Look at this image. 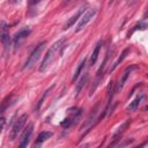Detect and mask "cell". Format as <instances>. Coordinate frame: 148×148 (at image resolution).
<instances>
[{
  "label": "cell",
  "mask_w": 148,
  "mask_h": 148,
  "mask_svg": "<svg viewBox=\"0 0 148 148\" xmlns=\"http://www.w3.org/2000/svg\"><path fill=\"white\" fill-rule=\"evenodd\" d=\"M45 42H42L39 45H37L36 47H35V50L31 52V54L28 57V59H27V61L24 62V66H23V69H29V68H31L37 61H38V59H39V57H40V53H42V51H43V49H44V46H45Z\"/></svg>",
  "instance_id": "obj_2"
},
{
  "label": "cell",
  "mask_w": 148,
  "mask_h": 148,
  "mask_svg": "<svg viewBox=\"0 0 148 148\" xmlns=\"http://www.w3.org/2000/svg\"><path fill=\"white\" fill-rule=\"evenodd\" d=\"M32 132H34V124L30 123V124L28 125V127L24 130V132H23V134H22V136H21L20 147H27V146H28V142H29V140H30V138H31Z\"/></svg>",
  "instance_id": "obj_6"
},
{
  "label": "cell",
  "mask_w": 148,
  "mask_h": 148,
  "mask_svg": "<svg viewBox=\"0 0 148 148\" xmlns=\"http://www.w3.org/2000/svg\"><path fill=\"white\" fill-rule=\"evenodd\" d=\"M146 28H147V23H146V22L140 21V22H139L138 24H135V25L133 27V29H132V30L128 32V37H130V36H131V35H132V34H133L135 30H138V29H139V30H145Z\"/></svg>",
  "instance_id": "obj_15"
},
{
  "label": "cell",
  "mask_w": 148,
  "mask_h": 148,
  "mask_svg": "<svg viewBox=\"0 0 148 148\" xmlns=\"http://www.w3.org/2000/svg\"><path fill=\"white\" fill-rule=\"evenodd\" d=\"M65 42H66V39H65V38H61V39L57 40V42L47 50V52H46V54H45V57H44V59H43V61H42V64H40V66H39V72H44V71H46V69L49 68V66L51 65V62L54 60L56 54L62 49Z\"/></svg>",
  "instance_id": "obj_1"
},
{
  "label": "cell",
  "mask_w": 148,
  "mask_h": 148,
  "mask_svg": "<svg viewBox=\"0 0 148 148\" xmlns=\"http://www.w3.org/2000/svg\"><path fill=\"white\" fill-rule=\"evenodd\" d=\"M88 74H84V76L80 80V83L76 86V89H75V95H79V92L81 91V89H82V87L86 84V82H87V80H88Z\"/></svg>",
  "instance_id": "obj_16"
},
{
  "label": "cell",
  "mask_w": 148,
  "mask_h": 148,
  "mask_svg": "<svg viewBox=\"0 0 148 148\" xmlns=\"http://www.w3.org/2000/svg\"><path fill=\"white\" fill-rule=\"evenodd\" d=\"M96 13H97V9H96V8H91V9H88L84 14H82L81 17H80V21H79V23H77V25H76L75 31H76V32L81 31V30L91 21V18L96 15Z\"/></svg>",
  "instance_id": "obj_4"
},
{
  "label": "cell",
  "mask_w": 148,
  "mask_h": 148,
  "mask_svg": "<svg viewBox=\"0 0 148 148\" xmlns=\"http://www.w3.org/2000/svg\"><path fill=\"white\" fill-rule=\"evenodd\" d=\"M101 46H102V42H98L90 56V59H89V65L90 66H94L97 61V58H98V54H99V50H101Z\"/></svg>",
  "instance_id": "obj_11"
},
{
  "label": "cell",
  "mask_w": 148,
  "mask_h": 148,
  "mask_svg": "<svg viewBox=\"0 0 148 148\" xmlns=\"http://www.w3.org/2000/svg\"><path fill=\"white\" fill-rule=\"evenodd\" d=\"M51 136H52V133H51V132H49V131L40 132V133L38 134V136H37V141H36V143H37V145H39V143H42V142L46 141L47 139H50Z\"/></svg>",
  "instance_id": "obj_14"
},
{
  "label": "cell",
  "mask_w": 148,
  "mask_h": 148,
  "mask_svg": "<svg viewBox=\"0 0 148 148\" xmlns=\"http://www.w3.org/2000/svg\"><path fill=\"white\" fill-rule=\"evenodd\" d=\"M0 27H1V34H0V40L2 42V44L5 45V47H8L9 46V35L7 32V25L5 22H1L0 23Z\"/></svg>",
  "instance_id": "obj_9"
},
{
  "label": "cell",
  "mask_w": 148,
  "mask_h": 148,
  "mask_svg": "<svg viewBox=\"0 0 148 148\" xmlns=\"http://www.w3.org/2000/svg\"><path fill=\"white\" fill-rule=\"evenodd\" d=\"M27 119H28V116L24 113L21 117H18V119L14 123V125H13V127L10 130V133H9V140L10 141H14L18 136V134L22 132V130H23V127H24V125L27 123Z\"/></svg>",
  "instance_id": "obj_3"
},
{
  "label": "cell",
  "mask_w": 148,
  "mask_h": 148,
  "mask_svg": "<svg viewBox=\"0 0 148 148\" xmlns=\"http://www.w3.org/2000/svg\"><path fill=\"white\" fill-rule=\"evenodd\" d=\"M30 32H31V29H30L29 27H23L22 29H20V30L15 34V36H14V38H13V43H14L15 51L17 50V47H20V45L22 44V42L30 35Z\"/></svg>",
  "instance_id": "obj_5"
},
{
  "label": "cell",
  "mask_w": 148,
  "mask_h": 148,
  "mask_svg": "<svg viewBox=\"0 0 148 148\" xmlns=\"http://www.w3.org/2000/svg\"><path fill=\"white\" fill-rule=\"evenodd\" d=\"M128 52H130V50H128V49H125V50L123 51V53L120 54V57H118V59H117V60L113 62L112 67L110 68V72H113V71H114V69L118 67V65H119V64H120V62H121V61H123V60L126 58V56L128 54Z\"/></svg>",
  "instance_id": "obj_13"
},
{
  "label": "cell",
  "mask_w": 148,
  "mask_h": 148,
  "mask_svg": "<svg viewBox=\"0 0 148 148\" xmlns=\"http://www.w3.org/2000/svg\"><path fill=\"white\" fill-rule=\"evenodd\" d=\"M145 98V95L143 94H140V95H138L130 104H128V106L126 108V110L128 111V112H133V111H135L138 108H139V105L141 104V102H142V99Z\"/></svg>",
  "instance_id": "obj_10"
},
{
  "label": "cell",
  "mask_w": 148,
  "mask_h": 148,
  "mask_svg": "<svg viewBox=\"0 0 148 148\" xmlns=\"http://www.w3.org/2000/svg\"><path fill=\"white\" fill-rule=\"evenodd\" d=\"M51 89H52V87H50V88H49V89H47L46 91H44V94L42 95V97L39 98V101H38V103H37V104H36V106H35V111H38V110L40 109V106H42V104H43V102H44V99H45V97L47 96V94H49V91H50Z\"/></svg>",
  "instance_id": "obj_17"
},
{
  "label": "cell",
  "mask_w": 148,
  "mask_h": 148,
  "mask_svg": "<svg viewBox=\"0 0 148 148\" xmlns=\"http://www.w3.org/2000/svg\"><path fill=\"white\" fill-rule=\"evenodd\" d=\"M20 0H9V2L10 3H16V2H18Z\"/></svg>",
  "instance_id": "obj_20"
},
{
  "label": "cell",
  "mask_w": 148,
  "mask_h": 148,
  "mask_svg": "<svg viewBox=\"0 0 148 148\" xmlns=\"http://www.w3.org/2000/svg\"><path fill=\"white\" fill-rule=\"evenodd\" d=\"M86 61H87V58H83V59L81 60V62L79 64V66H77V68H76V71H75L74 75H73V77H72V82H73V83H74V82L79 79V76L81 75V73H82V71H83V68H84Z\"/></svg>",
  "instance_id": "obj_12"
},
{
  "label": "cell",
  "mask_w": 148,
  "mask_h": 148,
  "mask_svg": "<svg viewBox=\"0 0 148 148\" xmlns=\"http://www.w3.org/2000/svg\"><path fill=\"white\" fill-rule=\"evenodd\" d=\"M83 12H84V8H80V10L75 13V15H73L71 18H68V20H67V22L64 24L62 29H64V30H67V29H69L71 27H73V25H74V23H75V22L81 17V15L83 14Z\"/></svg>",
  "instance_id": "obj_8"
},
{
  "label": "cell",
  "mask_w": 148,
  "mask_h": 148,
  "mask_svg": "<svg viewBox=\"0 0 148 148\" xmlns=\"http://www.w3.org/2000/svg\"><path fill=\"white\" fill-rule=\"evenodd\" d=\"M135 68H136V66H135V65H132V66H130V67H127V68L125 69V72L123 73V75H121V77H120V81H119V83H118V86H117V88H116V92H119V91L123 89V87H124L126 80L128 79L130 74H131L132 71L135 69Z\"/></svg>",
  "instance_id": "obj_7"
},
{
  "label": "cell",
  "mask_w": 148,
  "mask_h": 148,
  "mask_svg": "<svg viewBox=\"0 0 148 148\" xmlns=\"http://www.w3.org/2000/svg\"><path fill=\"white\" fill-rule=\"evenodd\" d=\"M9 102H10V96H7V97L2 101V103H1V105H0V114H2V113L5 112V110L9 106V104H10Z\"/></svg>",
  "instance_id": "obj_18"
},
{
  "label": "cell",
  "mask_w": 148,
  "mask_h": 148,
  "mask_svg": "<svg viewBox=\"0 0 148 148\" xmlns=\"http://www.w3.org/2000/svg\"><path fill=\"white\" fill-rule=\"evenodd\" d=\"M3 125H5V119H3V118H0V133L2 132Z\"/></svg>",
  "instance_id": "obj_19"
}]
</instances>
